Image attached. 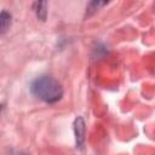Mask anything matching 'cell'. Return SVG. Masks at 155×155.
<instances>
[{
    "mask_svg": "<svg viewBox=\"0 0 155 155\" xmlns=\"http://www.w3.org/2000/svg\"><path fill=\"white\" fill-rule=\"evenodd\" d=\"M85 121L81 116H78L74 120V133H75V140H76V147L81 148L85 140Z\"/></svg>",
    "mask_w": 155,
    "mask_h": 155,
    "instance_id": "cell-2",
    "label": "cell"
},
{
    "mask_svg": "<svg viewBox=\"0 0 155 155\" xmlns=\"http://www.w3.org/2000/svg\"><path fill=\"white\" fill-rule=\"evenodd\" d=\"M0 111H1V105H0Z\"/></svg>",
    "mask_w": 155,
    "mask_h": 155,
    "instance_id": "cell-5",
    "label": "cell"
},
{
    "mask_svg": "<svg viewBox=\"0 0 155 155\" xmlns=\"http://www.w3.org/2000/svg\"><path fill=\"white\" fill-rule=\"evenodd\" d=\"M46 5H47L46 2H35V4H34L36 16H38L40 19H42V21H45L46 15H47V11H46Z\"/></svg>",
    "mask_w": 155,
    "mask_h": 155,
    "instance_id": "cell-4",
    "label": "cell"
},
{
    "mask_svg": "<svg viewBox=\"0 0 155 155\" xmlns=\"http://www.w3.org/2000/svg\"><path fill=\"white\" fill-rule=\"evenodd\" d=\"M11 25V15L7 11L0 12V34H4Z\"/></svg>",
    "mask_w": 155,
    "mask_h": 155,
    "instance_id": "cell-3",
    "label": "cell"
},
{
    "mask_svg": "<svg viewBox=\"0 0 155 155\" xmlns=\"http://www.w3.org/2000/svg\"><path fill=\"white\" fill-rule=\"evenodd\" d=\"M30 92L42 102L52 104L62 98L63 87L54 78L50 75H41L31 81Z\"/></svg>",
    "mask_w": 155,
    "mask_h": 155,
    "instance_id": "cell-1",
    "label": "cell"
}]
</instances>
